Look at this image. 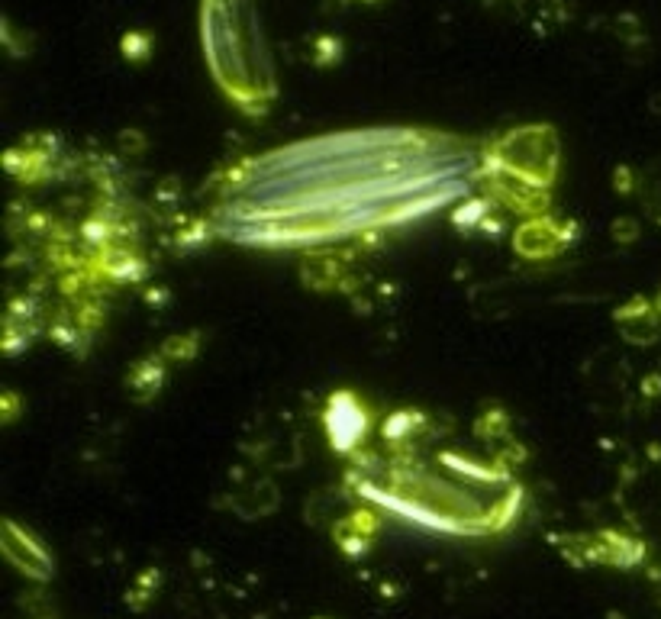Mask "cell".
Here are the masks:
<instances>
[{"label":"cell","mask_w":661,"mask_h":619,"mask_svg":"<svg viewBox=\"0 0 661 619\" xmlns=\"http://www.w3.org/2000/svg\"><path fill=\"white\" fill-rule=\"evenodd\" d=\"M358 494L397 513L400 520L436 532H452V536H494V532L510 529L523 500L520 491H507L504 497L481 503L474 494L436 481L433 474L413 468V462H404V458H397L378 478L358 481Z\"/></svg>","instance_id":"obj_1"},{"label":"cell","mask_w":661,"mask_h":619,"mask_svg":"<svg viewBox=\"0 0 661 619\" xmlns=\"http://www.w3.org/2000/svg\"><path fill=\"white\" fill-rule=\"evenodd\" d=\"M200 39L223 97L246 117H265L275 107L278 81L255 0H204Z\"/></svg>","instance_id":"obj_2"},{"label":"cell","mask_w":661,"mask_h":619,"mask_svg":"<svg viewBox=\"0 0 661 619\" xmlns=\"http://www.w3.org/2000/svg\"><path fill=\"white\" fill-rule=\"evenodd\" d=\"M562 146L552 126H520L497 136L484 152V181L520 184L529 191L552 194Z\"/></svg>","instance_id":"obj_3"},{"label":"cell","mask_w":661,"mask_h":619,"mask_svg":"<svg viewBox=\"0 0 661 619\" xmlns=\"http://www.w3.org/2000/svg\"><path fill=\"white\" fill-rule=\"evenodd\" d=\"M562 555L571 565L587 568V565H610V568H636L645 558V545L639 539L626 536L616 529H600L587 532V536H571L558 542Z\"/></svg>","instance_id":"obj_4"},{"label":"cell","mask_w":661,"mask_h":619,"mask_svg":"<svg viewBox=\"0 0 661 619\" xmlns=\"http://www.w3.org/2000/svg\"><path fill=\"white\" fill-rule=\"evenodd\" d=\"M323 426H326V439H329V445H333V452L355 455L358 445H365V439L371 433L368 403L352 391H336L326 403Z\"/></svg>","instance_id":"obj_5"},{"label":"cell","mask_w":661,"mask_h":619,"mask_svg":"<svg viewBox=\"0 0 661 619\" xmlns=\"http://www.w3.org/2000/svg\"><path fill=\"white\" fill-rule=\"evenodd\" d=\"M568 242H571V223L552 217V213H542V217L523 220L516 226L513 249L523 258H529V262H542V258H555L558 252H565Z\"/></svg>","instance_id":"obj_6"},{"label":"cell","mask_w":661,"mask_h":619,"mask_svg":"<svg viewBox=\"0 0 661 619\" xmlns=\"http://www.w3.org/2000/svg\"><path fill=\"white\" fill-rule=\"evenodd\" d=\"M0 545L10 558V565L17 568L20 574L33 581H49L52 578V555L49 549L42 545L30 529L17 526L13 520H4V529H0Z\"/></svg>","instance_id":"obj_7"},{"label":"cell","mask_w":661,"mask_h":619,"mask_svg":"<svg viewBox=\"0 0 661 619\" xmlns=\"http://www.w3.org/2000/svg\"><path fill=\"white\" fill-rule=\"evenodd\" d=\"M616 326L623 329V336L636 345H649L658 339V326H661V313L655 310V300L636 297L629 300L626 307L616 313Z\"/></svg>","instance_id":"obj_8"},{"label":"cell","mask_w":661,"mask_h":619,"mask_svg":"<svg viewBox=\"0 0 661 619\" xmlns=\"http://www.w3.org/2000/svg\"><path fill=\"white\" fill-rule=\"evenodd\" d=\"M378 529H381V516L375 510H355L336 526V545L349 558H358L371 549V539L378 536Z\"/></svg>","instance_id":"obj_9"},{"label":"cell","mask_w":661,"mask_h":619,"mask_svg":"<svg viewBox=\"0 0 661 619\" xmlns=\"http://www.w3.org/2000/svg\"><path fill=\"white\" fill-rule=\"evenodd\" d=\"M94 268L104 275L107 281L113 284H133V281H142L149 275V265L142 262V255L133 252L129 246H110V249H100L97 258H94Z\"/></svg>","instance_id":"obj_10"},{"label":"cell","mask_w":661,"mask_h":619,"mask_svg":"<svg viewBox=\"0 0 661 619\" xmlns=\"http://www.w3.org/2000/svg\"><path fill=\"white\" fill-rule=\"evenodd\" d=\"M426 426H429V420L420 410H397L384 420L381 436H384L387 449L394 452V458H407L413 439H420Z\"/></svg>","instance_id":"obj_11"},{"label":"cell","mask_w":661,"mask_h":619,"mask_svg":"<svg viewBox=\"0 0 661 619\" xmlns=\"http://www.w3.org/2000/svg\"><path fill=\"white\" fill-rule=\"evenodd\" d=\"M126 384H129V394H133L139 403L152 400L158 391H162V384H165V362H162V355L142 358L139 365H133V371H129V378H126Z\"/></svg>","instance_id":"obj_12"},{"label":"cell","mask_w":661,"mask_h":619,"mask_svg":"<svg viewBox=\"0 0 661 619\" xmlns=\"http://www.w3.org/2000/svg\"><path fill=\"white\" fill-rule=\"evenodd\" d=\"M200 352V336L197 333H184V336H171L158 355H162V362H194Z\"/></svg>","instance_id":"obj_13"},{"label":"cell","mask_w":661,"mask_h":619,"mask_svg":"<svg viewBox=\"0 0 661 619\" xmlns=\"http://www.w3.org/2000/svg\"><path fill=\"white\" fill-rule=\"evenodd\" d=\"M120 49H123V59H126V62H133V65L146 62L149 55H152V49H155L152 33H146V30H129V33L120 39Z\"/></svg>","instance_id":"obj_14"},{"label":"cell","mask_w":661,"mask_h":619,"mask_svg":"<svg viewBox=\"0 0 661 619\" xmlns=\"http://www.w3.org/2000/svg\"><path fill=\"white\" fill-rule=\"evenodd\" d=\"M313 65L316 68H333L342 59V42L336 36H320L313 42Z\"/></svg>","instance_id":"obj_15"},{"label":"cell","mask_w":661,"mask_h":619,"mask_svg":"<svg viewBox=\"0 0 661 619\" xmlns=\"http://www.w3.org/2000/svg\"><path fill=\"white\" fill-rule=\"evenodd\" d=\"M491 207H494L491 200H474V204H468V207H458V210H455V223L465 226V229L478 226V223L487 217V210H491Z\"/></svg>","instance_id":"obj_16"},{"label":"cell","mask_w":661,"mask_h":619,"mask_svg":"<svg viewBox=\"0 0 661 619\" xmlns=\"http://www.w3.org/2000/svg\"><path fill=\"white\" fill-rule=\"evenodd\" d=\"M4 403H7V413H4V420L10 423L13 416H17V403H20V400H17V394H10V391H7V394H4Z\"/></svg>","instance_id":"obj_17"},{"label":"cell","mask_w":661,"mask_h":619,"mask_svg":"<svg viewBox=\"0 0 661 619\" xmlns=\"http://www.w3.org/2000/svg\"><path fill=\"white\" fill-rule=\"evenodd\" d=\"M655 310H658V313H661V294H658V297H655Z\"/></svg>","instance_id":"obj_18"},{"label":"cell","mask_w":661,"mask_h":619,"mask_svg":"<svg viewBox=\"0 0 661 619\" xmlns=\"http://www.w3.org/2000/svg\"><path fill=\"white\" fill-rule=\"evenodd\" d=\"M362 4H381V0H362Z\"/></svg>","instance_id":"obj_19"},{"label":"cell","mask_w":661,"mask_h":619,"mask_svg":"<svg viewBox=\"0 0 661 619\" xmlns=\"http://www.w3.org/2000/svg\"><path fill=\"white\" fill-rule=\"evenodd\" d=\"M316 619H326V616H316Z\"/></svg>","instance_id":"obj_20"}]
</instances>
